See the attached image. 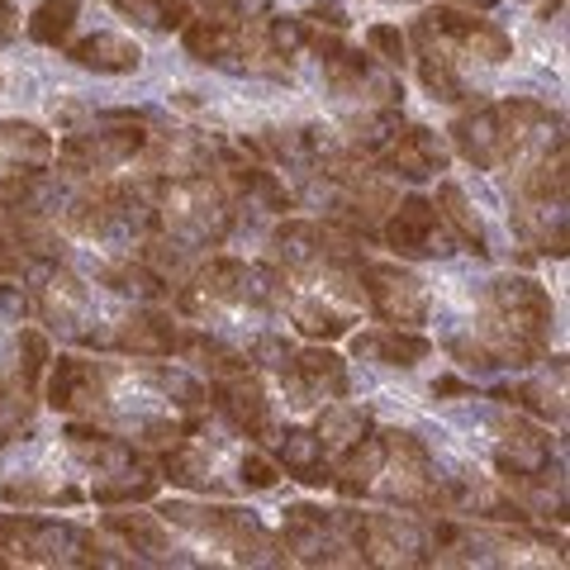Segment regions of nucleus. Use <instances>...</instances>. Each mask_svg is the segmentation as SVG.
Segmentation results:
<instances>
[{"label": "nucleus", "mask_w": 570, "mask_h": 570, "mask_svg": "<svg viewBox=\"0 0 570 570\" xmlns=\"http://www.w3.org/2000/svg\"><path fill=\"white\" fill-rule=\"evenodd\" d=\"M385 243L404 257H448L452 238L438 228V209L423 200V195H409L400 205V214L385 224Z\"/></svg>", "instance_id": "nucleus-1"}, {"label": "nucleus", "mask_w": 570, "mask_h": 570, "mask_svg": "<svg viewBox=\"0 0 570 570\" xmlns=\"http://www.w3.org/2000/svg\"><path fill=\"white\" fill-rule=\"evenodd\" d=\"M385 163L400 176H409V181H428V176H438L442 167H448V148L438 142L433 129H409L395 148L385 153Z\"/></svg>", "instance_id": "nucleus-2"}, {"label": "nucleus", "mask_w": 570, "mask_h": 570, "mask_svg": "<svg viewBox=\"0 0 570 570\" xmlns=\"http://www.w3.org/2000/svg\"><path fill=\"white\" fill-rule=\"evenodd\" d=\"M214 404H219L238 428H247V433H262V438L272 433V423H266V395L253 376H234V381L214 385Z\"/></svg>", "instance_id": "nucleus-3"}, {"label": "nucleus", "mask_w": 570, "mask_h": 570, "mask_svg": "<svg viewBox=\"0 0 570 570\" xmlns=\"http://www.w3.org/2000/svg\"><path fill=\"white\" fill-rule=\"evenodd\" d=\"M71 62L96 67V71H134L138 67V43L115 39V33H96V39H81L71 48Z\"/></svg>", "instance_id": "nucleus-4"}, {"label": "nucleus", "mask_w": 570, "mask_h": 570, "mask_svg": "<svg viewBox=\"0 0 570 570\" xmlns=\"http://www.w3.org/2000/svg\"><path fill=\"white\" fill-rule=\"evenodd\" d=\"M91 385H96L91 366L77 362V356H58V371H52V381H48V400H52V409H77L91 395Z\"/></svg>", "instance_id": "nucleus-5"}, {"label": "nucleus", "mask_w": 570, "mask_h": 570, "mask_svg": "<svg viewBox=\"0 0 570 570\" xmlns=\"http://www.w3.org/2000/svg\"><path fill=\"white\" fill-rule=\"evenodd\" d=\"M352 352H381L390 366H414L419 356H428V337L414 333H366V337H352Z\"/></svg>", "instance_id": "nucleus-6"}, {"label": "nucleus", "mask_w": 570, "mask_h": 570, "mask_svg": "<svg viewBox=\"0 0 570 570\" xmlns=\"http://www.w3.org/2000/svg\"><path fill=\"white\" fill-rule=\"evenodd\" d=\"M438 200H442V219H448V224L456 228L461 243H466L471 253H485V228H480L475 209L466 205V195H461L452 181H442V186H438Z\"/></svg>", "instance_id": "nucleus-7"}, {"label": "nucleus", "mask_w": 570, "mask_h": 570, "mask_svg": "<svg viewBox=\"0 0 570 570\" xmlns=\"http://www.w3.org/2000/svg\"><path fill=\"white\" fill-rule=\"evenodd\" d=\"M71 24H77V0H43V6L33 10V20H29V39L58 48L71 33Z\"/></svg>", "instance_id": "nucleus-8"}, {"label": "nucleus", "mask_w": 570, "mask_h": 570, "mask_svg": "<svg viewBox=\"0 0 570 570\" xmlns=\"http://www.w3.org/2000/svg\"><path fill=\"white\" fill-rule=\"evenodd\" d=\"M234 48V24L224 20H186V52L190 58H224V52Z\"/></svg>", "instance_id": "nucleus-9"}, {"label": "nucleus", "mask_w": 570, "mask_h": 570, "mask_svg": "<svg viewBox=\"0 0 570 570\" xmlns=\"http://www.w3.org/2000/svg\"><path fill=\"white\" fill-rule=\"evenodd\" d=\"M0 153H6L10 163H20V153L33 157V163H48L52 142L43 129H33V124H0Z\"/></svg>", "instance_id": "nucleus-10"}, {"label": "nucleus", "mask_w": 570, "mask_h": 570, "mask_svg": "<svg viewBox=\"0 0 570 570\" xmlns=\"http://www.w3.org/2000/svg\"><path fill=\"white\" fill-rule=\"evenodd\" d=\"M281 461L295 475L318 466V461H324V438L309 433V428H285V433H281Z\"/></svg>", "instance_id": "nucleus-11"}, {"label": "nucleus", "mask_w": 570, "mask_h": 570, "mask_svg": "<svg viewBox=\"0 0 570 570\" xmlns=\"http://www.w3.org/2000/svg\"><path fill=\"white\" fill-rule=\"evenodd\" d=\"M171 343H176V333L157 314L129 318V333H124V347H134V352H171Z\"/></svg>", "instance_id": "nucleus-12"}, {"label": "nucleus", "mask_w": 570, "mask_h": 570, "mask_svg": "<svg viewBox=\"0 0 570 570\" xmlns=\"http://www.w3.org/2000/svg\"><path fill=\"white\" fill-rule=\"evenodd\" d=\"M362 428H366L362 409H328V414L318 419V438L324 442H352V438H362Z\"/></svg>", "instance_id": "nucleus-13"}, {"label": "nucleus", "mask_w": 570, "mask_h": 570, "mask_svg": "<svg viewBox=\"0 0 570 570\" xmlns=\"http://www.w3.org/2000/svg\"><path fill=\"white\" fill-rule=\"evenodd\" d=\"M299 328H305L309 337H343L347 333V318L333 314L328 305H299Z\"/></svg>", "instance_id": "nucleus-14"}, {"label": "nucleus", "mask_w": 570, "mask_h": 570, "mask_svg": "<svg viewBox=\"0 0 570 570\" xmlns=\"http://www.w3.org/2000/svg\"><path fill=\"white\" fill-rule=\"evenodd\" d=\"M366 43L376 58H385L390 67H404V33L395 24H371L366 29Z\"/></svg>", "instance_id": "nucleus-15"}, {"label": "nucleus", "mask_w": 570, "mask_h": 570, "mask_svg": "<svg viewBox=\"0 0 570 570\" xmlns=\"http://www.w3.org/2000/svg\"><path fill=\"white\" fill-rule=\"evenodd\" d=\"M466 43L485 52L490 62H504V58H509V39H504V33H499L494 24H485V20H475V29L466 33Z\"/></svg>", "instance_id": "nucleus-16"}, {"label": "nucleus", "mask_w": 570, "mask_h": 570, "mask_svg": "<svg viewBox=\"0 0 570 570\" xmlns=\"http://www.w3.org/2000/svg\"><path fill=\"white\" fill-rule=\"evenodd\" d=\"M167 480H176V485H205V461L190 456V452H171L167 456Z\"/></svg>", "instance_id": "nucleus-17"}, {"label": "nucleus", "mask_w": 570, "mask_h": 570, "mask_svg": "<svg viewBox=\"0 0 570 570\" xmlns=\"http://www.w3.org/2000/svg\"><path fill=\"white\" fill-rule=\"evenodd\" d=\"M423 81H428V91H438L442 100H461V81L452 77L448 62H433V58H428V62H423Z\"/></svg>", "instance_id": "nucleus-18"}, {"label": "nucleus", "mask_w": 570, "mask_h": 570, "mask_svg": "<svg viewBox=\"0 0 570 570\" xmlns=\"http://www.w3.org/2000/svg\"><path fill=\"white\" fill-rule=\"evenodd\" d=\"M243 485H247V490H272V485H276V461L262 456V452L243 456Z\"/></svg>", "instance_id": "nucleus-19"}, {"label": "nucleus", "mask_w": 570, "mask_h": 570, "mask_svg": "<svg viewBox=\"0 0 570 570\" xmlns=\"http://www.w3.org/2000/svg\"><path fill=\"white\" fill-rule=\"evenodd\" d=\"M272 43L285 52V58H291V52L305 43V29H299V20H276L272 24Z\"/></svg>", "instance_id": "nucleus-20"}, {"label": "nucleus", "mask_w": 570, "mask_h": 570, "mask_svg": "<svg viewBox=\"0 0 570 570\" xmlns=\"http://www.w3.org/2000/svg\"><path fill=\"white\" fill-rule=\"evenodd\" d=\"M190 20V0H157V29H181Z\"/></svg>", "instance_id": "nucleus-21"}, {"label": "nucleus", "mask_w": 570, "mask_h": 570, "mask_svg": "<svg viewBox=\"0 0 570 570\" xmlns=\"http://www.w3.org/2000/svg\"><path fill=\"white\" fill-rule=\"evenodd\" d=\"M309 14H314V20H324L328 29H347V24H352L347 14H343V6H337V0H318V6H314Z\"/></svg>", "instance_id": "nucleus-22"}, {"label": "nucleus", "mask_w": 570, "mask_h": 570, "mask_svg": "<svg viewBox=\"0 0 570 570\" xmlns=\"http://www.w3.org/2000/svg\"><path fill=\"white\" fill-rule=\"evenodd\" d=\"M124 14H138L142 24H157V0H115Z\"/></svg>", "instance_id": "nucleus-23"}, {"label": "nucleus", "mask_w": 570, "mask_h": 570, "mask_svg": "<svg viewBox=\"0 0 570 570\" xmlns=\"http://www.w3.org/2000/svg\"><path fill=\"white\" fill-rule=\"evenodd\" d=\"M6 276H20V253H14L10 243H0V281Z\"/></svg>", "instance_id": "nucleus-24"}, {"label": "nucleus", "mask_w": 570, "mask_h": 570, "mask_svg": "<svg viewBox=\"0 0 570 570\" xmlns=\"http://www.w3.org/2000/svg\"><path fill=\"white\" fill-rule=\"evenodd\" d=\"M433 395H466V381L442 376V381H433Z\"/></svg>", "instance_id": "nucleus-25"}, {"label": "nucleus", "mask_w": 570, "mask_h": 570, "mask_svg": "<svg viewBox=\"0 0 570 570\" xmlns=\"http://www.w3.org/2000/svg\"><path fill=\"white\" fill-rule=\"evenodd\" d=\"M466 6H480V10H490V6H494V0H466Z\"/></svg>", "instance_id": "nucleus-26"}]
</instances>
